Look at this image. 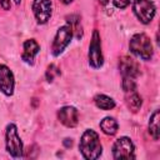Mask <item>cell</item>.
I'll list each match as a JSON object with an SVG mask.
<instances>
[{
    "instance_id": "cell-5",
    "label": "cell",
    "mask_w": 160,
    "mask_h": 160,
    "mask_svg": "<svg viewBox=\"0 0 160 160\" xmlns=\"http://www.w3.org/2000/svg\"><path fill=\"white\" fill-rule=\"evenodd\" d=\"M131 6L135 16L144 25L150 24L155 18L156 6L151 0H132Z\"/></svg>"
},
{
    "instance_id": "cell-8",
    "label": "cell",
    "mask_w": 160,
    "mask_h": 160,
    "mask_svg": "<svg viewBox=\"0 0 160 160\" xmlns=\"http://www.w3.org/2000/svg\"><path fill=\"white\" fill-rule=\"evenodd\" d=\"M31 10L36 22L39 25H44L52 15V2L51 0H32Z\"/></svg>"
},
{
    "instance_id": "cell-20",
    "label": "cell",
    "mask_w": 160,
    "mask_h": 160,
    "mask_svg": "<svg viewBox=\"0 0 160 160\" xmlns=\"http://www.w3.org/2000/svg\"><path fill=\"white\" fill-rule=\"evenodd\" d=\"M131 0H112V4L115 8L122 10V9H126L129 5H130Z\"/></svg>"
},
{
    "instance_id": "cell-10",
    "label": "cell",
    "mask_w": 160,
    "mask_h": 160,
    "mask_svg": "<svg viewBox=\"0 0 160 160\" xmlns=\"http://www.w3.org/2000/svg\"><path fill=\"white\" fill-rule=\"evenodd\" d=\"M58 120L66 128H75L79 122V111L75 106L65 105L58 110Z\"/></svg>"
},
{
    "instance_id": "cell-9",
    "label": "cell",
    "mask_w": 160,
    "mask_h": 160,
    "mask_svg": "<svg viewBox=\"0 0 160 160\" xmlns=\"http://www.w3.org/2000/svg\"><path fill=\"white\" fill-rule=\"evenodd\" d=\"M14 90H15L14 72L8 65L0 64V91L5 96H12Z\"/></svg>"
},
{
    "instance_id": "cell-13",
    "label": "cell",
    "mask_w": 160,
    "mask_h": 160,
    "mask_svg": "<svg viewBox=\"0 0 160 160\" xmlns=\"http://www.w3.org/2000/svg\"><path fill=\"white\" fill-rule=\"evenodd\" d=\"M149 134L152 136L154 140H159L160 138V112L159 110H154V112L149 118Z\"/></svg>"
},
{
    "instance_id": "cell-15",
    "label": "cell",
    "mask_w": 160,
    "mask_h": 160,
    "mask_svg": "<svg viewBox=\"0 0 160 160\" xmlns=\"http://www.w3.org/2000/svg\"><path fill=\"white\" fill-rule=\"evenodd\" d=\"M125 102H126V105H128V108H129L130 111H132V112H138V111L141 109L142 99H141V96L138 94V91L134 90V91L126 92Z\"/></svg>"
},
{
    "instance_id": "cell-19",
    "label": "cell",
    "mask_w": 160,
    "mask_h": 160,
    "mask_svg": "<svg viewBox=\"0 0 160 160\" xmlns=\"http://www.w3.org/2000/svg\"><path fill=\"white\" fill-rule=\"evenodd\" d=\"M59 75H60L59 68H56V65H54V64H50V65L48 66V69H46V72H45L46 80H48L49 82H52L54 79H55L56 76H59Z\"/></svg>"
},
{
    "instance_id": "cell-11",
    "label": "cell",
    "mask_w": 160,
    "mask_h": 160,
    "mask_svg": "<svg viewBox=\"0 0 160 160\" xmlns=\"http://www.w3.org/2000/svg\"><path fill=\"white\" fill-rule=\"evenodd\" d=\"M119 70L122 78L136 79L140 75V66L138 61L130 56H122L119 60Z\"/></svg>"
},
{
    "instance_id": "cell-4",
    "label": "cell",
    "mask_w": 160,
    "mask_h": 160,
    "mask_svg": "<svg viewBox=\"0 0 160 160\" xmlns=\"http://www.w3.org/2000/svg\"><path fill=\"white\" fill-rule=\"evenodd\" d=\"M72 36H74V32H72L71 26L69 24L61 25L56 30V34H55L52 44H51V54H52V56H60L65 51V49L69 46V44L71 42Z\"/></svg>"
},
{
    "instance_id": "cell-3",
    "label": "cell",
    "mask_w": 160,
    "mask_h": 160,
    "mask_svg": "<svg viewBox=\"0 0 160 160\" xmlns=\"http://www.w3.org/2000/svg\"><path fill=\"white\" fill-rule=\"evenodd\" d=\"M5 148L10 156L14 159L22 158L24 152V144L19 135L18 126L14 122H10L5 128Z\"/></svg>"
},
{
    "instance_id": "cell-25",
    "label": "cell",
    "mask_w": 160,
    "mask_h": 160,
    "mask_svg": "<svg viewBox=\"0 0 160 160\" xmlns=\"http://www.w3.org/2000/svg\"><path fill=\"white\" fill-rule=\"evenodd\" d=\"M12 1H14L16 5H20V2H21V0H12Z\"/></svg>"
},
{
    "instance_id": "cell-24",
    "label": "cell",
    "mask_w": 160,
    "mask_h": 160,
    "mask_svg": "<svg viewBox=\"0 0 160 160\" xmlns=\"http://www.w3.org/2000/svg\"><path fill=\"white\" fill-rule=\"evenodd\" d=\"M99 2H100L101 5H106V4L109 2V0H99Z\"/></svg>"
},
{
    "instance_id": "cell-23",
    "label": "cell",
    "mask_w": 160,
    "mask_h": 160,
    "mask_svg": "<svg viewBox=\"0 0 160 160\" xmlns=\"http://www.w3.org/2000/svg\"><path fill=\"white\" fill-rule=\"evenodd\" d=\"M60 1H61L64 5H69V4H71L74 0H60Z\"/></svg>"
},
{
    "instance_id": "cell-7",
    "label": "cell",
    "mask_w": 160,
    "mask_h": 160,
    "mask_svg": "<svg viewBox=\"0 0 160 160\" xmlns=\"http://www.w3.org/2000/svg\"><path fill=\"white\" fill-rule=\"evenodd\" d=\"M89 65L92 69H100L104 65V55L101 50V38L98 30L92 31L90 45H89V52H88Z\"/></svg>"
},
{
    "instance_id": "cell-1",
    "label": "cell",
    "mask_w": 160,
    "mask_h": 160,
    "mask_svg": "<svg viewBox=\"0 0 160 160\" xmlns=\"http://www.w3.org/2000/svg\"><path fill=\"white\" fill-rule=\"evenodd\" d=\"M79 150L84 159L96 160L102 154V145L100 142L99 134L92 129H86L80 138Z\"/></svg>"
},
{
    "instance_id": "cell-21",
    "label": "cell",
    "mask_w": 160,
    "mask_h": 160,
    "mask_svg": "<svg viewBox=\"0 0 160 160\" xmlns=\"http://www.w3.org/2000/svg\"><path fill=\"white\" fill-rule=\"evenodd\" d=\"M0 6L2 10L9 11L11 9V0H0Z\"/></svg>"
},
{
    "instance_id": "cell-16",
    "label": "cell",
    "mask_w": 160,
    "mask_h": 160,
    "mask_svg": "<svg viewBox=\"0 0 160 160\" xmlns=\"http://www.w3.org/2000/svg\"><path fill=\"white\" fill-rule=\"evenodd\" d=\"M94 102H95L96 108H99L100 110H105V111L114 109L115 105H116L115 100L112 98L105 95V94H98V95H95L94 96Z\"/></svg>"
},
{
    "instance_id": "cell-2",
    "label": "cell",
    "mask_w": 160,
    "mask_h": 160,
    "mask_svg": "<svg viewBox=\"0 0 160 160\" xmlns=\"http://www.w3.org/2000/svg\"><path fill=\"white\" fill-rule=\"evenodd\" d=\"M129 49L132 55H135L136 58L144 61H149L152 59L154 55L152 42L145 32L134 34L129 41Z\"/></svg>"
},
{
    "instance_id": "cell-6",
    "label": "cell",
    "mask_w": 160,
    "mask_h": 160,
    "mask_svg": "<svg viewBox=\"0 0 160 160\" xmlns=\"http://www.w3.org/2000/svg\"><path fill=\"white\" fill-rule=\"evenodd\" d=\"M112 158L115 160L119 159H135V145L132 140L128 136H120L118 138L111 148Z\"/></svg>"
},
{
    "instance_id": "cell-14",
    "label": "cell",
    "mask_w": 160,
    "mask_h": 160,
    "mask_svg": "<svg viewBox=\"0 0 160 160\" xmlns=\"http://www.w3.org/2000/svg\"><path fill=\"white\" fill-rule=\"evenodd\" d=\"M99 126H100V130L105 134V135H109V136H112L118 132V129H119V124L118 121L111 118V116H105L100 122H99Z\"/></svg>"
},
{
    "instance_id": "cell-12",
    "label": "cell",
    "mask_w": 160,
    "mask_h": 160,
    "mask_svg": "<svg viewBox=\"0 0 160 160\" xmlns=\"http://www.w3.org/2000/svg\"><path fill=\"white\" fill-rule=\"evenodd\" d=\"M40 51V45L35 39H28L22 44V52L21 59L28 65H34L35 58Z\"/></svg>"
},
{
    "instance_id": "cell-17",
    "label": "cell",
    "mask_w": 160,
    "mask_h": 160,
    "mask_svg": "<svg viewBox=\"0 0 160 160\" xmlns=\"http://www.w3.org/2000/svg\"><path fill=\"white\" fill-rule=\"evenodd\" d=\"M66 21H68V24L71 26L75 38L80 39V38L82 36V26H81L80 16H79V15H70V16L66 18Z\"/></svg>"
},
{
    "instance_id": "cell-18",
    "label": "cell",
    "mask_w": 160,
    "mask_h": 160,
    "mask_svg": "<svg viewBox=\"0 0 160 160\" xmlns=\"http://www.w3.org/2000/svg\"><path fill=\"white\" fill-rule=\"evenodd\" d=\"M121 88H122L125 94L136 90V81H135V79H132V78H122Z\"/></svg>"
},
{
    "instance_id": "cell-22",
    "label": "cell",
    "mask_w": 160,
    "mask_h": 160,
    "mask_svg": "<svg viewBox=\"0 0 160 160\" xmlns=\"http://www.w3.org/2000/svg\"><path fill=\"white\" fill-rule=\"evenodd\" d=\"M64 145H65V148H71L72 146V139H64Z\"/></svg>"
}]
</instances>
